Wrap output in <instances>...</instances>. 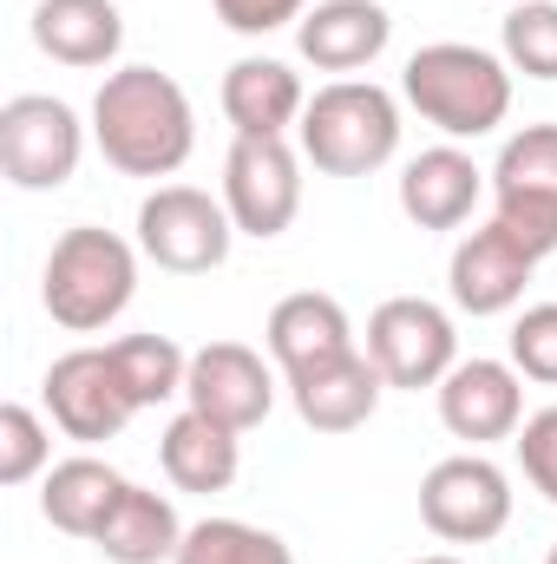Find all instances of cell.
<instances>
[{
    "label": "cell",
    "mask_w": 557,
    "mask_h": 564,
    "mask_svg": "<svg viewBox=\"0 0 557 564\" xmlns=\"http://www.w3.org/2000/svg\"><path fill=\"white\" fill-rule=\"evenodd\" d=\"M414 564H466L459 552H426V558H414Z\"/></svg>",
    "instance_id": "cell-31"
},
{
    "label": "cell",
    "mask_w": 557,
    "mask_h": 564,
    "mask_svg": "<svg viewBox=\"0 0 557 564\" xmlns=\"http://www.w3.org/2000/svg\"><path fill=\"white\" fill-rule=\"evenodd\" d=\"M302 144L288 139H230V158H223V210L237 224V237H256L270 243L295 224L302 210Z\"/></svg>",
    "instance_id": "cell-11"
},
{
    "label": "cell",
    "mask_w": 557,
    "mask_h": 564,
    "mask_svg": "<svg viewBox=\"0 0 557 564\" xmlns=\"http://www.w3.org/2000/svg\"><path fill=\"white\" fill-rule=\"evenodd\" d=\"M368 361H374L381 381L401 388V394L439 388V381L459 368L452 308H439L433 295H387V302L368 315Z\"/></svg>",
    "instance_id": "cell-7"
},
{
    "label": "cell",
    "mask_w": 557,
    "mask_h": 564,
    "mask_svg": "<svg viewBox=\"0 0 557 564\" xmlns=\"http://www.w3.org/2000/svg\"><path fill=\"white\" fill-rule=\"evenodd\" d=\"M40 401H46L53 426H59L66 440H79V446L119 440V433L144 414L139 394H132L125 375H119V361H112V341H106V348H92V341H86V348H66V355L46 368Z\"/></svg>",
    "instance_id": "cell-10"
},
{
    "label": "cell",
    "mask_w": 557,
    "mask_h": 564,
    "mask_svg": "<svg viewBox=\"0 0 557 564\" xmlns=\"http://www.w3.org/2000/svg\"><path fill=\"white\" fill-rule=\"evenodd\" d=\"M525 381L557 388V302H532L518 322H512V355H505Z\"/></svg>",
    "instance_id": "cell-28"
},
{
    "label": "cell",
    "mask_w": 557,
    "mask_h": 564,
    "mask_svg": "<svg viewBox=\"0 0 557 564\" xmlns=\"http://www.w3.org/2000/svg\"><path fill=\"white\" fill-rule=\"evenodd\" d=\"M276 375L282 368L263 361L250 341H204V348H190L184 408H197L210 421L250 433V426L270 421V408H276Z\"/></svg>",
    "instance_id": "cell-12"
},
{
    "label": "cell",
    "mask_w": 557,
    "mask_h": 564,
    "mask_svg": "<svg viewBox=\"0 0 557 564\" xmlns=\"http://www.w3.org/2000/svg\"><path fill=\"white\" fill-rule=\"evenodd\" d=\"M512 79L518 73L505 66V53L472 46V40H433L407 59L401 99L446 144H466V139H492L512 119Z\"/></svg>",
    "instance_id": "cell-2"
},
{
    "label": "cell",
    "mask_w": 557,
    "mask_h": 564,
    "mask_svg": "<svg viewBox=\"0 0 557 564\" xmlns=\"http://www.w3.org/2000/svg\"><path fill=\"white\" fill-rule=\"evenodd\" d=\"M433 394H439V426L452 440H466L472 453H485L492 440H518V426H525V375L512 361L472 355Z\"/></svg>",
    "instance_id": "cell-13"
},
{
    "label": "cell",
    "mask_w": 557,
    "mask_h": 564,
    "mask_svg": "<svg viewBox=\"0 0 557 564\" xmlns=\"http://www.w3.org/2000/svg\"><path fill=\"white\" fill-rule=\"evenodd\" d=\"M53 466V426L40 421L26 401L0 408V486H33Z\"/></svg>",
    "instance_id": "cell-27"
},
{
    "label": "cell",
    "mask_w": 557,
    "mask_h": 564,
    "mask_svg": "<svg viewBox=\"0 0 557 564\" xmlns=\"http://www.w3.org/2000/svg\"><path fill=\"white\" fill-rule=\"evenodd\" d=\"M92 144L119 177H177L197 151V106L157 66H112L92 93Z\"/></svg>",
    "instance_id": "cell-1"
},
{
    "label": "cell",
    "mask_w": 557,
    "mask_h": 564,
    "mask_svg": "<svg viewBox=\"0 0 557 564\" xmlns=\"http://www.w3.org/2000/svg\"><path fill=\"white\" fill-rule=\"evenodd\" d=\"M492 224H505L538 263L557 250V126H518L492 158Z\"/></svg>",
    "instance_id": "cell-9"
},
{
    "label": "cell",
    "mask_w": 557,
    "mask_h": 564,
    "mask_svg": "<svg viewBox=\"0 0 557 564\" xmlns=\"http://www.w3.org/2000/svg\"><path fill=\"white\" fill-rule=\"evenodd\" d=\"M210 13H217L230 33H243V40H270L282 26H302L308 0H210Z\"/></svg>",
    "instance_id": "cell-30"
},
{
    "label": "cell",
    "mask_w": 557,
    "mask_h": 564,
    "mask_svg": "<svg viewBox=\"0 0 557 564\" xmlns=\"http://www.w3.org/2000/svg\"><path fill=\"white\" fill-rule=\"evenodd\" d=\"M223 119L237 139H288L308 112V86L288 59H270V53H243L230 59L223 73Z\"/></svg>",
    "instance_id": "cell-18"
},
{
    "label": "cell",
    "mask_w": 557,
    "mask_h": 564,
    "mask_svg": "<svg viewBox=\"0 0 557 564\" xmlns=\"http://www.w3.org/2000/svg\"><path fill=\"white\" fill-rule=\"evenodd\" d=\"M230 243H237V224L223 197L197 184H157L139 204V250L164 276H210L230 263Z\"/></svg>",
    "instance_id": "cell-5"
},
{
    "label": "cell",
    "mask_w": 557,
    "mask_h": 564,
    "mask_svg": "<svg viewBox=\"0 0 557 564\" xmlns=\"http://www.w3.org/2000/svg\"><path fill=\"white\" fill-rule=\"evenodd\" d=\"M157 466H164V479L177 492H204V499L230 492L237 473H243V433L197 414V408H184V414H171L164 440H157Z\"/></svg>",
    "instance_id": "cell-20"
},
{
    "label": "cell",
    "mask_w": 557,
    "mask_h": 564,
    "mask_svg": "<svg viewBox=\"0 0 557 564\" xmlns=\"http://www.w3.org/2000/svg\"><path fill=\"white\" fill-rule=\"evenodd\" d=\"M538 276V257L505 230V224H479L452 243L446 263V295L459 315H505L525 302V282Z\"/></svg>",
    "instance_id": "cell-14"
},
{
    "label": "cell",
    "mask_w": 557,
    "mask_h": 564,
    "mask_svg": "<svg viewBox=\"0 0 557 564\" xmlns=\"http://www.w3.org/2000/svg\"><path fill=\"white\" fill-rule=\"evenodd\" d=\"M112 361L125 375V388L139 394V408H171L184 401V375H190V348H177L171 335H119Z\"/></svg>",
    "instance_id": "cell-24"
},
{
    "label": "cell",
    "mask_w": 557,
    "mask_h": 564,
    "mask_svg": "<svg viewBox=\"0 0 557 564\" xmlns=\"http://www.w3.org/2000/svg\"><path fill=\"white\" fill-rule=\"evenodd\" d=\"M184 519H177V506L164 499V492H151V486H125L119 492V506L106 512V525H99V539H92V552L106 564H171L177 558V545H184Z\"/></svg>",
    "instance_id": "cell-23"
},
{
    "label": "cell",
    "mask_w": 557,
    "mask_h": 564,
    "mask_svg": "<svg viewBox=\"0 0 557 564\" xmlns=\"http://www.w3.org/2000/svg\"><path fill=\"white\" fill-rule=\"evenodd\" d=\"M139 237L99 230V224H73L53 237L46 270H40V308L66 328V335H99L112 328L132 295H139Z\"/></svg>",
    "instance_id": "cell-3"
},
{
    "label": "cell",
    "mask_w": 557,
    "mask_h": 564,
    "mask_svg": "<svg viewBox=\"0 0 557 564\" xmlns=\"http://www.w3.org/2000/svg\"><path fill=\"white\" fill-rule=\"evenodd\" d=\"M79 112L53 93H13L0 106V171L13 191H66L86 158Z\"/></svg>",
    "instance_id": "cell-6"
},
{
    "label": "cell",
    "mask_w": 557,
    "mask_h": 564,
    "mask_svg": "<svg viewBox=\"0 0 557 564\" xmlns=\"http://www.w3.org/2000/svg\"><path fill=\"white\" fill-rule=\"evenodd\" d=\"M419 519L439 545H492L512 525V473L485 453H452L426 466Z\"/></svg>",
    "instance_id": "cell-8"
},
{
    "label": "cell",
    "mask_w": 557,
    "mask_h": 564,
    "mask_svg": "<svg viewBox=\"0 0 557 564\" xmlns=\"http://www.w3.org/2000/svg\"><path fill=\"white\" fill-rule=\"evenodd\" d=\"M499 53H505L512 73L551 86L557 79V0H518V7H505Z\"/></svg>",
    "instance_id": "cell-26"
},
{
    "label": "cell",
    "mask_w": 557,
    "mask_h": 564,
    "mask_svg": "<svg viewBox=\"0 0 557 564\" xmlns=\"http://www.w3.org/2000/svg\"><path fill=\"white\" fill-rule=\"evenodd\" d=\"M545 564H557V545H551V552H545Z\"/></svg>",
    "instance_id": "cell-32"
},
{
    "label": "cell",
    "mask_w": 557,
    "mask_h": 564,
    "mask_svg": "<svg viewBox=\"0 0 557 564\" xmlns=\"http://www.w3.org/2000/svg\"><path fill=\"white\" fill-rule=\"evenodd\" d=\"M288 388V401H295V414L308 433H354V426H368L381 414V394H387V381H381V368L368 361V348H354L348 361H335V368H315V375H295V381H282Z\"/></svg>",
    "instance_id": "cell-21"
},
{
    "label": "cell",
    "mask_w": 557,
    "mask_h": 564,
    "mask_svg": "<svg viewBox=\"0 0 557 564\" xmlns=\"http://www.w3.org/2000/svg\"><path fill=\"white\" fill-rule=\"evenodd\" d=\"M171 564H295V552L282 545L270 525L250 519H197L177 545Z\"/></svg>",
    "instance_id": "cell-25"
},
{
    "label": "cell",
    "mask_w": 557,
    "mask_h": 564,
    "mask_svg": "<svg viewBox=\"0 0 557 564\" xmlns=\"http://www.w3.org/2000/svg\"><path fill=\"white\" fill-rule=\"evenodd\" d=\"M33 46L53 66L99 73L125 53V13H119V0H40L33 7Z\"/></svg>",
    "instance_id": "cell-19"
},
{
    "label": "cell",
    "mask_w": 557,
    "mask_h": 564,
    "mask_svg": "<svg viewBox=\"0 0 557 564\" xmlns=\"http://www.w3.org/2000/svg\"><path fill=\"white\" fill-rule=\"evenodd\" d=\"M263 348H270V361L282 368V381H295V375H315V368L348 361L361 341H354V322H348V308L335 295L295 289V295H282L276 308H270Z\"/></svg>",
    "instance_id": "cell-16"
},
{
    "label": "cell",
    "mask_w": 557,
    "mask_h": 564,
    "mask_svg": "<svg viewBox=\"0 0 557 564\" xmlns=\"http://www.w3.org/2000/svg\"><path fill=\"white\" fill-rule=\"evenodd\" d=\"M518 473L532 479V492L545 499V506H557V408H538V414H525V426H518Z\"/></svg>",
    "instance_id": "cell-29"
},
{
    "label": "cell",
    "mask_w": 557,
    "mask_h": 564,
    "mask_svg": "<svg viewBox=\"0 0 557 564\" xmlns=\"http://www.w3.org/2000/svg\"><path fill=\"white\" fill-rule=\"evenodd\" d=\"M387 46H394V13L381 0H315L295 26V53L335 79H361Z\"/></svg>",
    "instance_id": "cell-15"
},
{
    "label": "cell",
    "mask_w": 557,
    "mask_h": 564,
    "mask_svg": "<svg viewBox=\"0 0 557 564\" xmlns=\"http://www.w3.org/2000/svg\"><path fill=\"white\" fill-rule=\"evenodd\" d=\"M505 7H518V0H505Z\"/></svg>",
    "instance_id": "cell-33"
},
{
    "label": "cell",
    "mask_w": 557,
    "mask_h": 564,
    "mask_svg": "<svg viewBox=\"0 0 557 564\" xmlns=\"http://www.w3.org/2000/svg\"><path fill=\"white\" fill-rule=\"evenodd\" d=\"M295 144L321 177H374L401 151V99L374 79H328L308 93Z\"/></svg>",
    "instance_id": "cell-4"
},
{
    "label": "cell",
    "mask_w": 557,
    "mask_h": 564,
    "mask_svg": "<svg viewBox=\"0 0 557 564\" xmlns=\"http://www.w3.org/2000/svg\"><path fill=\"white\" fill-rule=\"evenodd\" d=\"M125 486H132V479H125L112 459L73 453V459L46 466V479H40V519H46L53 532H66V539H86V545H92Z\"/></svg>",
    "instance_id": "cell-22"
},
{
    "label": "cell",
    "mask_w": 557,
    "mask_h": 564,
    "mask_svg": "<svg viewBox=\"0 0 557 564\" xmlns=\"http://www.w3.org/2000/svg\"><path fill=\"white\" fill-rule=\"evenodd\" d=\"M485 191H492V171H479L472 151H459V144H426L419 158L401 164V210H407L414 230H459V224H472Z\"/></svg>",
    "instance_id": "cell-17"
}]
</instances>
